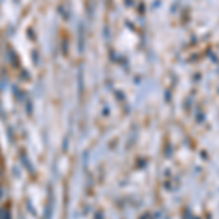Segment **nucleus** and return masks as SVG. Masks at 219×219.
<instances>
[{"mask_svg":"<svg viewBox=\"0 0 219 219\" xmlns=\"http://www.w3.org/2000/svg\"><path fill=\"white\" fill-rule=\"evenodd\" d=\"M0 197H2V188H0Z\"/></svg>","mask_w":219,"mask_h":219,"instance_id":"2","label":"nucleus"},{"mask_svg":"<svg viewBox=\"0 0 219 219\" xmlns=\"http://www.w3.org/2000/svg\"><path fill=\"white\" fill-rule=\"evenodd\" d=\"M21 158H22V161H24V164H25L26 167H28V171H29V172H32V167L29 165V161L26 159V156H25V155H22Z\"/></svg>","mask_w":219,"mask_h":219,"instance_id":"1","label":"nucleus"}]
</instances>
